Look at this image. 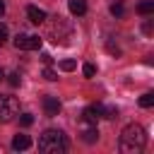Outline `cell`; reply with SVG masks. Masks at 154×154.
<instances>
[{
	"label": "cell",
	"mask_w": 154,
	"mask_h": 154,
	"mask_svg": "<svg viewBox=\"0 0 154 154\" xmlns=\"http://www.w3.org/2000/svg\"><path fill=\"white\" fill-rule=\"evenodd\" d=\"M144 144H147V132H144L142 125L130 123V125L123 128V132H120V144H118L123 154H140V152L144 149Z\"/></svg>",
	"instance_id": "obj_1"
},
{
	"label": "cell",
	"mask_w": 154,
	"mask_h": 154,
	"mask_svg": "<svg viewBox=\"0 0 154 154\" xmlns=\"http://www.w3.org/2000/svg\"><path fill=\"white\" fill-rule=\"evenodd\" d=\"M38 152L43 154H63L67 152V140L60 130H46L38 137Z\"/></svg>",
	"instance_id": "obj_2"
},
{
	"label": "cell",
	"mask_w": 154,
	"mask_h": 154,
	"mask_svg": "<svg viewBox=\"0 0 154 154\" xmlns=\"http://www.w3.org/2000/svg\"><path fill=\"white\" fill-rule=\"evenodd\" d=\"M51 38H53V43H70L72 24H67L63 17H55V22L51 24Z\"/></svg>",
	"instance_id": "obj_3"
},
{
	"label": "cell",
	"mask_w": 154,
	"mask_h": 154,
	"mask_svg": "<svg viewBox=\"0 0 154 154\" xmlns=\"http://www.w3.org/2000/svg\"><path fill=\"white\" fill-rule=\"evenodd\" d=\"M19 113V101L14 96H0V123H10Z\"/></svg>",
	"instance_id": "obj_4"
},
{
	"label": "cell",
	"mask_w": 154,
	"mask_h": 154,
	"mask_svg": "<svg viewBox=\"0 0 154 154\" xmlns=\"http://www.w3.org/2000/svg\"><path fill=\"white\" fill-rule=\"evenodd\" d=\"M14 46L22 48V51H36V48H41V38L34 36V34H17Z\"/></svg>",
	"instance_id": "obj_5"
},
{
	"label": "cell",
	"mask_w": 154,
	"mask_h": 154,
	"mask_svg": "<svg viewBox=\"0 0 154 154\" xmlns=\"http://www.w3.org/2000/svg\"><path fill=\"white\" fill-rule=\"evenodd\" d=\"M79 137L87 142V144H91V142H96L99 140V130H96V123H91V120H79Z\"/></svg>",
	"instance_id": "obj_6"
},
{
	"label": "cell",
	"mask_w": 154,
	"mask_h": 154,
	"mask_svg": "<svg viewBox=\"0 0 154 154\" xmlns=\"http://www.w3.org/2000/svg\"><path fill=\"white\" fill-rule=\"evenodd\" d=\"M43 113H46L48 118L58 116V113H60V101H58L55 96H43Z\"/></svg>",
	"instance_id": "obj_7"
},
{
	"label": "cell",
	"mask_w": 154,
	"mask_h": 154,
	"mask_svg": "<svg viewBox=\"0 0 154 154\" xmlns=\"http://www.w3.org/2000/svg\"><path fill=\"white\" fill-rule=\"evenodd\" d=\"M31 147V137L29 135H14L12 137V149L14 152H24V149H29Z\"/></svg>",
	"instance_id": "obj_8"
},
{
	"label": "cell",
	"mask_w": 154,
	"mask_h": 154,
	"mask_svg": "<svg viewBox=\"0 0 154 154\" xmlns=\"http://www.w3.org/2000/svg\"><path fill=\"white\" fill-rule=\"evenodd\" d=\"M26 14H29V19H31L34 24H43V22H46V12H43L41 7H36V5H29V7H26Z\"/></svg>",
	"instance_id": "obj_9"
},
{
	"label": "cell",
	"mask_w": 154,
	"mask_h": 154,
	"mask_svg": "<svg viewBox=\"0 0 154 154\" xmlns=\"http://www.w3.org/2000/svg\"><path fill=\"white\" fill-rule=\"evenodd\" d=\"M67 7H70V14L82 17L87 12V0H67Z\"/></svg>",
	"instance_id": "obj_10"
},
{
	"label": "cell",
	"mask_w": 154,
	"mask_h": 154,
	"mask_svg": "<svg viewBox=\"0 0 154 154\" xmlns=\"http://www.w3.org/2000/svg\"><path fill=\"white\" fill-rule=\"evenodd\" d=\"M137 12H140V14H152V12H154V0H142V2L137 5Z\"/></svg>",
	"instance_id": "obj_11"
},
{
	"label": "cell",
	"mask_w": 154,
	"mask_h": 154,
	"mask_svg": "<svg viewBox=\"0 0 154 154\" xmlns=\"http://www.w3.org/2000/svg\"><path fill=\"white\" fill-rule=\"evenodd\" d=\"M111 14H113V17H123V14H125V5H123L120 0H116V2L111 5Z\"/></svg>",
	"instance_id": "obj_12"
},
{
	"label": "cell",
	"mask_w": 154,
	"mask_h": 154,
	"mask_svg": "<svg viewBox=\"0 0 154 154\" xmlns=\"http://www.w3.org/2000/svg\"><path fill=\"white\" fill-rule=\"evenodd\" d=\"M152 103H154V94H152V91H147V94L140 96V106H142V108H149Z\"/></svg>",
	"instance_id": "obj_13"
},
{
	"label": "cell",
	"mask_w": 154,
	"mask_h": 154,
	"mask_svg": "<svg viewBox=\"0 0 154 154\" xmlns=\"http://www.w3.org/2000/svg\"><path fill=\"white\" fill-rule=\"evenodd\" d=\"M77 67V63L75 60H60V70H65V72H72Z\"/></svg>",
	"instance_id": "obj_14"
},
{
	"label": "cell",
	"mask_w": 154,
	"mask_h": 154,
	"mask_svg": "<svg viewBox=\"0 0 154 154\" xmlns=\"http://www.w3.org/2000/svg\"><path fill=\"white\" fill-rule=\"evenodd\" d=\"M31 123H34V116H31V113H22V116H19V125H24V128H29Z\"/></svg>",
	"instance_id": "obj_15"
},
{
	"label": "cell",
	"mask_w": 154,
	"mask_h": 154,
	"mask_svg": "<svg viewBox=\"0 0 154 154\" xmlns=\"http://www.w3.org/2000/svg\"><path fill=\"white\" fill-rule=\"evenodd\" d=\"M82 72H84V77H94V75H96V65H91V63H87V65L82 67Z\"/></svg>",
	"instance_id": "obj_16"
},
{
	"label": "cell",
	"mask_w": 154,
	"mask_h": 154,
	"mask_svg": "<svg viewBox=\"0 0 154 154\" xmlns=\"http://www.w3.org/2000/svg\"><path fill=\"white\" fill-rule=\"evenodd\" d=\"M43 77H46L48 82H55V79H58V72H55L53 67H46V70H43Z\"/></svg>",
	"instance_id": "obj_17"
},
{
	"label": "cell",
	"mask_w": 154,
	"mask_h": 154,
	"mask_svg": "<svg viewBox=\"0 0 154 154\" xmlns=\"http://www.w3.org/2000/svg\"><path fill=\"white\" fill-rule=\"evenodd\" d=\"M7 82H10V84H12V87H19V82H22V77H19V75H17V72H12V75H10V77H7Z\"/></svg>",
	"instance_id": "obj_18"
},
{
	"label": "cell",
	"mask_w": 154,
	"mask_h": 154,
	"mask_svg": "<svg viewBox=\"0 0 154 154\" xmlns=\"http://www.w3.org/2000/svg\"><path fill=\"white\" fill-rule=\"evenodd\" d=\"M106 118H118V108L116 106H106Z\"/></svg>",
	"instance_id": "obj_19"
},
{
	"label": "cell",
	"mask_w": 154,
	"mask_h": 154,
	"mask_svg": "<svg viewBox=\"0 0 154 154\" xmlns=\"http://www.w3.org/2000/svg\"><path fill=\"white\" fill-rule=\"evenodd\" d=\"M5 41H7V26H5V24H0V46H2Z\"/></svg>",
	"instance_id": "obj_20"
},
{
	"label": "cell",
	"mask_w": 154,
	"mask_h": 154,
	"mask_svg": "<svg viewBox=\"0 0 154 154\" xmlns=\"http://www.w3.org/2000/svg\"><path fill=\"white\" fill-rule=\"evenodd\" d=\"M2 14H5V2L0 0V17H2Z\"/></svg>",
	"instance_id": "obj_21"
},
{
	"label": "cell",
	"mask_w": 154,
	"mask_h": 154,
	"mask_svg": "<svg viewBox=\"0 0 154 154\" xmlns=\"http://www.w3.org/2000/svg\"><path fill=\"white\" fill-rule=\"evenodd\" d=\"M2 77H5V72H2V70H0V79H2Z\"/></svg>",
	"instance_id": "obj_22"
}]
</instances>
